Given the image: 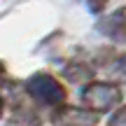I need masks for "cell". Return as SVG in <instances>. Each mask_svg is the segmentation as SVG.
Listing matches in <instances>:
<instances>
[{
    "label": "cell",
    "mask_w": 126,
    "mask_h": 126,
    "mask_svg": "<svg viewBox=\"0 0 126 126\" xmlns=\"http://www.w3.org/2000/svg\"><path fill=\"white\" fill-rule=\"evenodd\" d=\"M28 96L40 100L42 105H51V108H61L65 103V86L61 84L56 77L47 75V72H35L31 79L26 82Z\"/></svg>",
    "instance_id": "obj_1"
},
{
    "label": "cell",
    "mask_w": 126,
    "mask_h": 126,
    "mask_svg": "<svg viewBox=\"0 0 126 126\" xmlns=\"http://www.w3.org/2000/svg\"><path fill=\"white\" fill-rule=\"evenodd\" d=\"M122 100V89L112 82H91L82 91V105L94 112H108Z\"/></svg>",
    "instance_id": "obj_2"
},
{
    "label": "cell",
    "mask_w": 126,
    "mask_h": 126,
    "mask_svg": "<svg viewBox=\"0 0 126 126\" xmlns=\"http://www.w3.org/2000/svg\"><path fill=\"white\" fill-rule=\"evenodd\" d=\"M56 126H94L98 122V112L77 108H59L54 114Z\"/></svg>",
    "instance_id": "obj_3"
},
{
    "label": "cell",
    "mask_w": 126,
    "mask_h": 126,
    "mask_svg": "<svg viewBox=\"0 0 126 126\" xmlns=\"http://www.w3.org/2000/svg\"><path fill=\"white\" fill-rule=\"evenodd\" d=\"M98 31L114 42H126V7L112 12L98 23Z\"/></svg>",
    "instance_id": "obj_4"
},
{
    "label": "cell",
    "mask_w": 126,
    "mask_h": 126,
    "mask_svg": "<svg viewBox=\"0 0 126 126\" xmlns=\"http://www.w3.org/2000/svg\"><path fill=\"white\" fill-rule=\"evenodd\" d=\"M63 75H65L68 82H84V79H89V77L94 75V70H91L86 63H82V61H72V63L65 65Z\"/></svg>",
    "instance_id": "obj_5"
},
{
    "label": "cell",
    "mask_w": 126,
    "mask_h": 126,
    "mask_svg": "<svg viewBox=\"0 0 126 126\" xmlns=\"http://www.w3.org/2000/svg\"><path fill=\"white\" fill-rule=\"evenodd\" d=\"M40 119L35 117V112H33L31 108H26V105H16L12 112V122L9 126H37Z\"/></svg>",
    "instance_id": "obj_6"
},
{
    "label": "cell",
    "mask_w": 126,
    "mask_h": 126,
    "mask_svg": "<svg viewBox=\"0 0 126 126\" xmlns=\"http://www.w3.org/2000/svg\"><path fill=\"white\" fill-rule=\"evenodd\" d=\"M110 126H126V105L117 110V112L112 114V119H110Z\"/></svg>",
    "instance_id": "obj_7"
},
{
    "label": "cell",
    "mask_w": 126,
    "mask_h": 126,
    "mask_svg": "<svg viewBox=\"0 0 126 126\" xmlns=\"http://www.w3.org/2000/svg\"><path fill=\"white\" fill-rule=\"evenodd\" d=\"M108 2H110V0H86L89 9H91V12H96V14H98V12H103V9H105V5H108Z\"/></svg>",
    "instance_id": "obj_8"
},
{
    "label": "cell",
    "mask_w": 126,
    "mask_h": 126,
    "mask_svg": "<svg viewBox=\"0 0 126 126\" xmlns=\"http://www.w3.org/2000/svg\"><path fill=\"white\" fill-rule=\"evenodd\" d=\"M2 110H5V103H2V98H0V117H2Z\"/></svg>",
    "instance_id": "obj_9"
}]
</instances>
